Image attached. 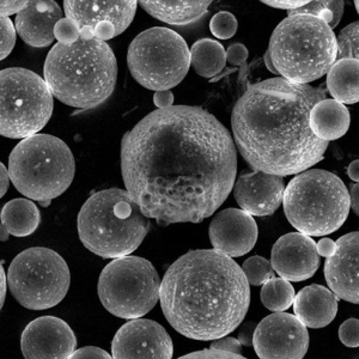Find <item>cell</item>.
I'll return each instance as SVG.
<instances>
[{"instance_id": "obj_31", "label": "cell", "mask_w": 359, "mask_h": 359, "mask_svg": "<svg viewBox=\"0 0 359 359\" xmlns=\"http://www.w3.org/2000/svg\"><path fill=\"white\" fill-rule=\"evenodd\" d=\"M358 22L347 25L337 37V60H358Z\"/></svg>"}, {"instance_id": "obj_32", "label": "cell", "mask_w": 359, "mask_h": 359, "mask_svg": "<svg viewBox=\"0 0 359 359\" xmlns=\"http://www.w3.org/2000/svg\"><path fill=\"white\" fill-rule=\"evenodd\" d=\"M238 28V22L233 13L222 11L212 17L210 22V30L211 33L221 40H228L236 34Z\"/></svg>"}, {"instance_id": "obj_33", "label": "cell", "mask_w": 359, "mask_h": 359, "mask_svg": "<svg viewBox=\"0 0 359 359\" xmlns=\"http://www.w3.org/2000/svg\"><path fill=\"white\" fill-rule=\"evenodd\" d=\"M54 36L59 43L72 45L81 39V32H79L77 23L72 21L69 17H66L57 22L55 29H54Z\"/></svg>"}, {"instance_id": "obj_1", "label": "cell", "mask_w": 359, "mask_h": 359, "mask_svg": "<svg viewBox=\"0 0 359 359\" xmlns=\"http://www.w3.org/2000/svg\"><path fill=\"white\" fill-rule=\"evenodd\" d=\"M236 147L199 107L157 109L121 140V174L142 212L159 224L201 223L233 191Z\"/></svg>"}, {"instance_id": "obj_18", "label": "cell", "mask_w": 359, "mask_h": 359, "mask_svg": "<svg viewBox=\"0 0 359 359\" xmlns=\"http://www.w3.org/2000/svg\"><path fill=\"white\" fill-rule=\"evenodd\" d=\"M237 204L250 216L273 215L283 203L284 177L254 170L243 172L233 184Z\"/></svg>"}, {"instance_id": "obj_15", "label": "cell", "mask_w": 359, "mask_h": 359, "mask_svg": "<svg viewBox=\"0 0 359 359\" xmlns=\"http://www.w3.org/2000/svg\"><path fill=\"white\" fill-rule=\"evenodd\" d=\"M76 346L77 339L71 327L54 316L34 320L22 333L21 348L25 358H71Z\"/></svg>"}, {"instance_id": "obj_42", "label": "cell", "mask_w": 359, "mask_h": 359, "mask_svg": "<svg viewBox=\"0 0 359 359\" xmlns=\"http://www.w3.org/2000/svg\"><path fill=\"white\" fill-rule=\"evenodd\" d=\"M309 1L306 0H276V1H264V4L269 5L272 8H282V10H287L294 11L296 8H302L304 5L308 4Z\"/></svg>"}, {"instance_id": "obj_24", "label": "cell", "mask_w": 359, "mask_h": 359, "mask_svg": "<svg viewBox=\"0 0 359 359\" xmlns=\"http://www.w3.org/2000/svg\"><path fill=\"white\" fill-rule=\"evenodd\" d=\"M139 4L156 20L180 27L201 20L211 1H140Z\"/></svg>"}, {"instance_id": "obj_22", "label": "cell", "mask_w": 359, "mask_h": 359, "mask_svg": "<svg viewBox=\"0 0 359 359\" xmlns=\"http://www.w3.org/2000/svg\"><path fill=\"white\" fill-rule=\"evenodd\" d=\"M294 316L306 327L323 328L334 320L339 298L323 285H309L294 299Z\"/></svg>"}, {"instance_id": "obj_11", "label": "cell", "mask_w": 359, "mask_h": 359, "mask_svg": "<svg viewBox=\"0 0 359 359\" xmlns=\"http://www.w3.org/2000/svg\"><path fill=\"white\" fill-rule=\"evenodd\" d=\"M0 132L6 138L37 135L53 113V94L39 74L22 67L1 71Z\"/></svg>"}, {"instance_id": "obj_7", "label": "cell", "mask_w": 359, "mask_h": 359, "mask_svg": "<svg viewBox=\"0 0 359 359\" xmlns=\"http://www.w3.org/2000/svg\"><path fill=\"white\" fill-rule=\"evenodd\" d=\"M72 151L54 135H35L17 144L8 158V174L18 192L42 206L62 196L72 184Z\"/></svg>"}, {"instance_id": "obj_28", "label": "cell", "mask_w": 359, "mask_h": 359, "mask_svg": "<svg viewBox=\"0 0 359 359\" xmlns=\"http://www.w3.org/2000/svg\"><path fill=\"white\" fill-rule=\"evenodd\" d=\"M262 304L271 311H285L294 303V289L284 278H271L262 284Z\"/></svg>"}, {"instance_id": "obj_36", "label": "cell", "mask_w": 359, "mask_h": 359, "mask_svg": "<svg viewBox=\"0 0 359 359\" xmlns=\"http://www.w3.org/2000/svg\"><path fill=\"white\" fill-rule=\"evenodd\" d=\"M182 358L243 359L245 357L242 355L231 353V352L223 351V350L215 348V347H210V348H205L203 351L188 353V355H184Z\"/></svg>"}, {"instance_id": "obj_21", "label": "cell", "mask_w": 359, "mask_h": 359, "mask_svg": "<svg viewBox=\"0 0 359 359\" xmlns=\"http://www.w3.org/2000/svg\"><path fill=\"white\" fill-rule=\"evenodd\" d=\"M62 20V8L52 0L28 1L16 17V30L27 45L43 48L54 41V29Z\"/></svg>"}, {"instance_id": "obj_50", "label": "cell", "mask_w": 359, "mask_h": 359, "mask_svg": "<svg viewBox=\"0 0 359 359\" xmlns=\"http://www.w3.org/2000/svg\"><path fill=\"white\" fill-rule=\"evenodd\" d=\"M8 229L5 228L4 225L1 224V241H6L8 236Z\"/></svg>"}, {"instance_id": "obj_16", "label": "cell", "mask_w": 359, "mask_h": 359, "mask_svg": "<svg viewBox=\"0 0 359 359\" xmlns=\"http://www.w3.org/2000/svg\"><path fill=\"white\" fill-rule=\"evenodd\" d=\"M271 265L289 282L309 279L320 266L316 242L302 233H286L274 243Z\"/></svg>"}, {"instance_id": "obj_14", "label": "cell", "mask_w": 359, "mask_h": 359, "mask_svg": "<svg viewBox=\"0 0 359 359\" xmlns=\"http://www.w3.org/2000/svg\"><path fill=\"white\" fill-rule=\"evenodd\" d=\"M172 338L159 323L132 318L116 332L111 343V357L116 359L172 357Z\"/></svg>"}, {"instance_id": "obj_12", "label": "cell", "mask_w": 359, "mask_h": 359, "mask_svg": "<svg viewBox=\"0 0 359 359\" xmlns=\"http://www.w3.org/2000/svg\"><path fill=\"white\" fill-rule=\"evenodd\" d=\"M10 291L27 309L45 311L57 306L69 291V266L57 252L43 247L18 254L8 267Z\"/></svg>"}, {"instance_id": "obj_25", "label": "cell", "mask_w": 359, "mask_h": 359, "mask_svg": "<svg viewBox=\"0 0 359 359\" xmlns=\"http://www.w3.org/2000/svg\"><path fill=\"white\" fill-rule=\"evenodd\" d=\"M358 60H337L327 72V89L335 101L346 104L358 102Z\"/></svg>"}, {"instance_id": "obj_41", "label": "cell", "mask_w": 359, "mask_h": 359, "mask_svg": "<svg viewBox=\"0 0 359 359\" xmlns=\"http://www.w3.org/2000/svg\"><path fill=\"white\" fill-rule=\"evenodd\" d=\"M28 1H13V0H3L1 6H0V13L1 16L8 17L13 13H21L22 10L27 6Z\"/></svg>"}, {"instance_id": "obj_34", "label": "cell", "mask_w": 359, "mask_h": 359, "mask_svg": "<svg viewBox=\"0 0 359 359\" xmlns=\"http://www.w3.org/2000/svg\"><path fill=\"white\" fill-rule=\"evenodd\" d=\"M0 32H1V47H0V57L4 60L10 55L11 50L16 43V27L8 17H0Z\"/></svg>"}, {"instance_id": "obj_17", "label": "cell", "mask_w": 359, "mask_h": 359, "mask_svg": "<svg viewBox=\"0 0 359 359\" xmlns=\"http://www.w3.org/2000/svg\"><path fill=\"white\" fill-rule=\"evenodd\" d=\"M208 235L216 250L230 257H240L254 248L259 230L253 216L231 208L213 218Z\"/></svg>"}, {"instance_id": "obj_13", "label": "cell", "mask_w": 359, "mask_h": 359, "mask_svg": "<svg viewBox=\"0 0 359 359\" xmlns=\"http://www.w3.org/2000/svg\"><path fill=\"white\" fill-rule=\"evenodd\" d=\"M253 346L262 359H301L309 347V333L294 315L274 311L257 325Z\"/></svg>"}, {"instance_id": "obj_43", "label": "cell", "mask_w": 359, "mask_h": 359, "mask_svg": "<svg viewBox=\"0 0 359 359\" xmlns=\"http://www.w3.org/2000/svg\"><path fill=\"white\" fill-rule=\"evenodd\" d=\"M154 103L158 109H165L172 106L174 103V95L170 90H164V91H156L154 95Z\"/></svg>"}, {"instance_id": "obj_6", "label": "cell", "mask_w": 359, "mask_h": 359, "mask_svg": "<svg viewBox=\"0 0 359 359\" xmlns=\"http://www.w3.org/2000/svg\"><path fill=\"white\" fill-rule=\"evenodd\" d=\"M267 50L277 74L306 84L323 77L337 62V36L326 22L294 15L274 29Z\"/></svg>"}, {"instance_id": "obj_26", "label": "cell", "mask_w": 359, "mask_h": 359, "mask_svg": "<svg viewBox=\"0 0 359 359\" xmlns=\"http://www.w3.org/2000/svg\"><path fill=\"white\" fill-rule=\"evenodd\" d=\"M41 215L36 205L29 199L17 198L4 205L1 211V224L10 235L27 237L39 228Z\"/></svg>"}, {"instance_id": "obj_9", "label": "cell", "mask_w": 359, "mask_h": 359, "mask_svg": "<svg viewBox=\"0 0 359 359\" xmlns=\"http://www.w3.org/2000/svg\"><path fill=\"white\" fill-rule=\"evenodd\" d=\"M127 65L132 77L149 90H170L184 81L191 66V50L172 29H147L131 42Z\"/></svg>"}, {"instance_id": "obj_4", "label": "cell", "mask_w": 359, "mask_h": 359, "mask_svg": "<svg viewBox=\"0 0 359 359\" xmlns=\"http://www.w3.org/2000/svg\"><path fill=\"white\" fill-rule=\"evenodd\" d=\"M43 76L60 102L86 111L111 97L118 62L107 42L83 39L72 45L57 42L46 57Z\"/></svg>"}, {"instance_id": "obj_10", "label": "cell", "mask_w": 359, "mask_h": 359, "mask_svg": "<svg viewBox=\"0 0 359 359\" xmlns=\"http://www.w3.org/2000/svg\"><path fill=\"white\" fill-rule=\"evenodd\" d=\"M161 280L151 262L139 257L114 259L98 279V297L118 318H139L154 309L159 299Z\"/></svg>"}, {"instance_id": "obj_47", "label": "cell", "mask_w": 359, "mask_h": 359, "mask_svg": "<svg viewBox=\"0 0 359 359\" xmlns=\"http://www.w3.org/2000/svg\"><path fill=\"white\" fill-rule=\"evenodd\" d=\"M347 175L348 177L352 180V181H355V182H358L359 181V162L358 161H353L348 168H347Z\"/></svg>"}, {"instance_id": "obj_40", "label": "cell", "mask_w": 359, "mask_h": 359, "mask_svg": "<svg viewBox=\"0 0 359 359\" xmlns=\"http://www.w3.org/2000/svg\"><path fill=\"white\" fill-rule=\"evenodd\" d=\"M257 328V323L253 321L242 323L238 330V341L245 346H253L254 332Z\"/></svg>"}, {"instance_id": "obj_19", "label": "cell", "mask_w": 359, "mask_h": 359, "mask_svg": "<svg viewBox=\"0 0 359 359\" xmlns=\"http://www.w3.org/2000/svg\"><path fill=\"white\" fill-rule=\"evenodd\" d=\"M66 16L76 22L83 40H94V29L113 23L123 33L135 18L137 1H71L64 3Z\"/></svg>"}, {"instance_id": "obj_45", "label": "cell", "mask_w": 359, "mask_h": 359, "mask_svg": "<svg viewBox=\"0 0 359 359\" xmlns=\"http://www.w3.org/2000/svg\"><path fill=\"white\" fill-rule=\"evenodd\" d=\"M0 188H1V196H5V193L8 189V184H10V181H11V177H10V174H8V170L5 167L4 164L1 163V170H0Z\"/></svg>"}, {"instance_id": "obj_2", "label": "cell", "mask_w": 359, "mask_h": 359, "mask_svg": "<svg viewBox=\"0 0 359 359\" xmlns=\"http://www.w3.org/2000/svg\"><path fill=\"white\" fill-rule=\"evenodd\" d=\"M326 98L323 86L282 77L249 86L231 115L235 143L245 162L254 170L283 177L318 163L328 142L313 133L309 115Z\"/></svg>"}, {"instance_id": "obj_39", "label": "cell", "mask_w": 359, "mask_h": 359, "mask_svg": "<svg viewBox=\"0 0 359 359\" xmlns=\"http://www.w3.org/2000/svg\"><path fill=\"white\" fill-rule=\"evenodd\" d=\"M71 358L76 359H109L111 358V355L108 352L104 351L102 348H98V347L94 346H86L79 350H76L74 352V355H71Z\"/></svg>"}, {"instance_id": "obj_38", "label": "cell", "mask_w": 359, "mask_h": 359, "mask_svg": "<svg viewBox=\"0 0 359 359\" xmlns=\"http://www.w3.org/2000/svg\"><path fill=\"white\" fill-rule=\"evenodd\" d=\"M211 347L219 348V350H223V351L236 353V355H241L242 352L241 343L237 339L230 338V337H226V335L212 340Z\"/></svg>"}, {"instance_id": "obj_44", "label": "cell", "mask_w": 359, "mask_h": 359, "mask_svg": "<svg viewBox=\"0 0 359 359\" xmlns=\"http://www.w3.org/2000/svg\"><path fill=\"white\" fill-rule=\"evenodd\" d=\"M337 248L335 242L332 241L331 238H323L316 243V249L320 257H328L333 255Z\"/></svg>"}, {"instance_id": "obj_35", "label": "cell", "mask_w": 359, "mask_h": 359, "mask_svg": "<svg viewBox=\"0 0 359 359\" xmlns=\"http://www.w3.org/2000/svg\"><path fill=\"white\" fill-rule=\"evenodd\" d=\"M359 321L357 318H350L339 328L340 341L347 347H357L359 345L358 339Z\"/></svg>"}, {"instance_id": "obj_29", "label": "cell", "mask_w": 359, "mask_h": 359, "mask_svg": "<svg viewBox=\"0 0 359 359\" xmlns=\"http://www.w3.org/2000/svg\"><path fill=\"white\" fill-rule=\"evenodd\" d=\"M344 13V1L337 0H318V1H309L302 8H296L294 11H289V16L294 15H308L321 21L326 22L330 28L334 29L341 21Z\"/></svg>"}, {"instance_id": "obj_20", "label": "cell", "mask_w": 359, "mask_h": 359, "mask_svg": "<svg viewBox=\"0 0 359 359\" xmlns=\"http://www.w3.org/2000/svg\"><path fill=\"white\" fill-rule=\"evenodd\" d=\"M358 236L355 231L340 237L334 254L325 262V277L332 292L353 304H358Z\"/></svg>"}, {"instance_id": "obj_37", "label": "cell", "mask_w": 359, "mask_h": 359, "mask_svg": "<svg viewBox=\"0 0 359 359\" xmlns=\"http://www.w3.org/2000/svg\"><path fill=\"white\" fill-rule=\"evenodd\" d=\"M225 54H226V60L231 65H245L247 59H248V49L245 45L238 43V42L229 46L228 50L225 52Z\"/></svg>"}, {"instance_id": "obj_27", "label": "cell", "mask_w": 359, "mask_h": 359, "mask_svg": "<svg viewBox=\"0 0 359 359\" xmlns=\"http://www.w3.org/2000/svg\"><path fill=\"white\" fill-rule=\"evenodd\" d=\"M191 64L201 77H216L226 65L224 47L211 39H201L191 48Z\"/></svg>"}, {"instance_id": "obj_46", "label": "cell", "mask_w": 359, "mask_h": 359, "mask_svg": "<svg viewBox=\"0 0 359 359\" xmlns=\"http://www.w3.org/2000/svg\"><path fill=\"white\" fill-rule=\"evenodd\" d=\"M358 193V184H353V186H351V188H350V192H348V196H350V208H353V211H355V215H358L359 213Z\"/></svg>"}, {"instance_id": "obj_49", "label": "cell", "mask_w": 359, "mask_h": 359, "mask_svg": "<svg viewBox=\"0 0 359 359\" xmlns=\"http://www.w3.org/2000/svg\"><path fill=\"white\" fill-rule=\"evenodd\" d=\"M264 59H265V64L266 66H267V69L272 72V74H277V71H276V69H274L273 62H272V59H271V57H269V50H266L265 57H264Z\"/></svg>"}, {"instance_id": "obj_48", "label": "cell", "mask_w": 359, "mask_h": 359, "mask_svg": "<svg viewBox=\"0 0 359 359\" xmlns=\"http://www.w3.org/2000/svg\"><path fill=\"white\" fill-rule=\"evenodd\" d=\"M8 276L5 274L4 267H1V304L4 306L5 297H6V286H8Z\"/></svg>"}, {"instance_id": "obj_23", "label": "cell", "mask_w": 359, "mask_h": 359, "mask_svg": "<svg viewBox=\"0 0 359 359\" xmlns=\"http://www.w3.org/2000/svg\"><path fill=\"white\" fill-rule=\"evenodd\" d=\"M350 121L351 116L346 107L328 98L316 103L309 115L311 131L325 142L341 138L348 130Z\"/></svg>"}, {"instance_id": "obj_30", "label": "cell", "mask_w": 359, "mask_h": 359, "mask_svg": "<svg viewBox=\"0 0 359 359\" xmlns=\"http://www.w3.org/2000/svg\"><path fill=\"white\" fill-rule=\"evenodd\" d=\"M241 269L250 285H262L264 283L274 277V269L271 262L259 255L247 259Z\"/></svg>"}, {"instance_id": "obj_3", "label": "cell", "mask_w": 359, "mask_h": 359, "mask_svg": "<svg viewBox=\"0 0 359 359\" xmlns=\"http://www.w3.org/2000/svg\"><path fill=\"white\" fill-rule=\"evenodd\" d=\"M159 299L180 334L208 341L233 333L245 320L250 289L241 267L216 249L192 250L164 274Z\"/></svg>"}, {"instance_id": "obj_5", "label": "cell", "mask_w": 359, "mask_h": 359, "mask_svg": "<svg viewBox=\"0 0 359 359\" xmlns=\"http://www.w3.org/2000/svg\"><path fill=\"white\" fill-rule=\"evenodd\" d=\"M150 221L130 193L109 188L95 193L78 215V233L86 249L103 259L133 253L142 245Z\"/></svg>"}, {"instance_id": "obj_8", "label": "cell", "mask_w": 359, "mask_h": 359, "mask_svg": "<svg viewBox=\"0 0 359 359\" xmlns=\"http://www.w3.org/2000/svg\"><path fill=\"white\" fill-rule=\"evenodd\" d=\"M291 225L308 236H325L341 228L350 212L348 189L333 172L314 169L291 180L283 196Z\"/></svg>"}]
</instances>
